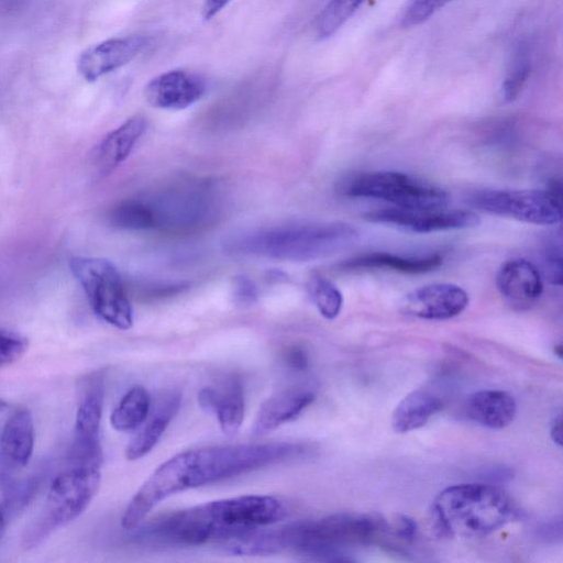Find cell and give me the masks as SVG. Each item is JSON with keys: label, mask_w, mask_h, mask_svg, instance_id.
Segmentation results:
<instances>
[{"label": "cell", "mask_w": 563, "mask_h": 563, "mask_svg": "<svg viewBox=\"0 0 563 563\" xmlns=\"http://www.w3.org/2000/svg\"><path fill=\"white\" fill-rule=\"evenodd\" d=\"M393 532L379 517L341 512L276 528L279 551L294 550L320 560H345L347 549L367 545Z\"/></svg>", "instance_id": "277c9868"}, {"label": "cell", "mask_w": 563, "mask_h": 563, "mask_svg": "<svg viewBox=\"0 0 563 563\" xmlns=\"http://www.w3.org/2000/svg\"><path fill=\"white\" fill-rule=\"evenodd\" d=\"M365 0H330L318 15L317 36L325 40L335 34L358 10Z\"/></svg>", "instance_id": "4316f807"}, {"label": "cell", "mask_w": 563, "mask_h": 563, "mask_svg": "<svg viewBox=\"0 0 563 563\" xmlns=\"http://www.w3.org/2000/svg\"><path fill=\"white\" fill-rule=\"evenodd\" d=\"M145 129L146 120L134 115L107 134L96 153L98 172L107 175L124 162Z\"/></svg>", "instance_id": "7402d4cb"}, {"label": "cell", "mask_w": 563, "mask_h": 563, "mask_svg": "<svg viewBox=\"0 0 563 563\" xmlns=\"http://www.w3.org/2000/svg\"><path fill=\"white\" fill-rule=\"evenodd\" d=\"M467 201L481 211L533 224L551 225L562 219L561 196L549 189H481Z\"/></svg>", "instance_id": "9c48e42d"}, {"label": "cell", "mask_w": 563, "mask_h": 563, "mask_svg": "<svg viewBox=\"0 0 563 563\" xmlns=\"http://www.w3.org/2000/svg\"><path fill=\"white\" fill-rule=\"evenodd\" d=\"M27 349V341L21 334L0 328V367L16 362Z\"/></svg>", "instance_id": "4dcf8cb0"}, {"label": "cell", "mask_w": 563, "mask_h": 563, "mask_svg": "<svg viewBox=\"0 0 563 563\" xmlns=\"http://www.w3.org/2000/svg\"><path fill=\"white\" fill-rule=\"evenodd\" d=\"M303 451L298 443L265 442L180 452L162 463L136 490L123 512L121 526L126 531L137 529L155 506L174 494L253 472Z\"/></svg>", "instance_id": "6da1fadb"}, {"label": "cell", "mask_w": 563, "mask_h": 563, "mask_svg": "<svg viewBox=\"0 0 563 563\" xmlns=\"http://www.w3.org/2000/svg\"><path fill=\"white\" fill-rule=\"evenodd\" d=\"M454 0H409L401 16V26L408 29L428 21L434 13Z\"/></svg>", "instance_id": "f546056e"}, {"label": "cell", "mask_w": 563, "mask_h": 563, "mask_svg": "<svg viewBox=\"0 0 563 563\" xmlns=\"http://www.w3.org/2000/svg\"><path fill=\"white\" fill-rule=\"evenodd\" d=\"M286 515L269 495H243L212 500L157 519L141 534L166 544L198 547L221 542L249 530L268 527Z\"/></svg>", "instance_id": "7a4b0ae2"}, {"label": "cell", "mask_w": 563, "mask_h": 563, "mask_svg": "<svg viewBox=\"0 0 563 563\" xmlns=\"http://www.w3.org/2000/svg\"><path fill=\"white\" fill-rule=\"evenodd\" d=\"M12 515L13 512L9 507L8 503L4 499H2L0 501V540L7 530V526Z\"/></svg>", "instance_id": "d590c367"}, {"label": "cell", "mask_w": 563, "mask_h": 563, "mask_svg": "<svg viewBox=\"0 0 563 563\" xmlns=\"http://www.w3.org/2000/svg\"><path fill=\"white\" fill-rule=\"evenodd\" d=\"M316 399V391L308 386L283 389L268 397L260 407L252 433L265 435L295 420Z\"/></svg>", "instance_id": "e0dca14e"}, {"label": "cell", "mask_w": 563, "mask_h": 563, "mask_svg": "<svg viewBox=\"0 0 563 563\" xmlns=\"http://www.w3.org/2000/svg\"><path fill=\"white\" fill-rule=\"evenodd\" d=\"M467 292L455 284L434 283L409 292L404 302L406 313L426 320H446L459 316L468 305Z\"/></svg>", "instance_id": "9a60e30c"}, {"label": "cell", "mask_w": 563, "mask_h": 563, "mask_svg": "<svg viewBox=\"0 0 563 563\" xmlns=\"http://www.w3.org/2000/svg\"><path fill=\"white\" fill-rule=\"evenodd\" d=\"M200 407L213 413L227 434L239 431L244 419V391L239 378L229 376L216 385L206 386L198 394Z\"/></svg>", "instance_id": "2e32d148"}, {"label": "cell", "mask_w": 563, "mask_h": 563, "mask_svg": "<svg viewBox=\"0 0 563 563\" xmlns=\"http://www.w3.org/2000/svg\"><path fill=\"white\" fill-rule=\"evenodd\" d=\"M516 412V400L505 390H479L471 395L466 402L467 417L489 429L506 428L515 419Z\"/></svg>", "instance_id": "ffe728a7"}, {"label": "cell", "mask_w": 563, "mask_h": 563, "mask_svg": "<svg viewBox=\"0 0 563 563\" xmlns=\"http://www.w3.org/2000/svg\"><path fill=\"white\" fill-rule=\"evenodd\" d=\"M144 35L112 37L84 51L77 62L80 76L93 82L133 60L147 45Z\"/></svg>", "instance_id": "4fadbf2b"}, {"label": "cell", "mask_w": 563, "mask_h": 563, "mask_svg": "<svg viewBox=\"0 0 563 563\" xmlns=\"http://www.w3.org/2000/svg\"><path fill=\"white\" fill-rule=\"evenodd\" d=\"M100 466L70 464L52 482L44 507L23 536V547L33 549L55 530L79 517L98 493Z\"/></svg>", "instance_id": "8992f818"}, {"label": "cell", "mask_w": 563, "mask_h": 563, "mask_svg": "<svg viewBox=\"0 0 563 563\" xmlns=\"http://www.w3.org/2000/svg\"><path fill=\"white\" fill-rule=\"evenodd\" d=\"M104 400L103 377L99 374L88 379L77 408L70 464H102L100 424Z\"/></svg>", "instance_id": "8fae6325"}, {"label": "cell", "mask_w": 563, "mask_h": 563, "mask_svg": "<svg viewBox=\"0 0 563 563\" xmlns=\"http://www.w3.org/2000/svg\"><path fill=\"white\" fill-rule=\"evenodd\" d=\"M71 272L81 285L93 312L120 330L133 325V311L117 267L104 258L75 257Z\"/></svg>", "instance_id": "ba28073f"}, {"label": "cell", "mask_w": 563, "mask_h": 563, "mask_svg": "<svg viewBox=\"0 0 563 563\" xmlns=\"http://www.w3.org/2000/svg\"><path fill=\"white\" fill-rule=\"evenodd\" d=\"M433 514L439 527L448 534L476 538L506 525L514 516V506L496 486L466 483L439 493L433 503Z\"/></svg>", "instance_id": "5b68a950"}, {"label": "cell", "mask_w": 563, "mask_h": 563, "mask_svg": "<svg viewBox=\"0 0 563 563\" xmlns=\"http://www.w3.org/2000/svg\"><path fill=\"white\" fill-rule=\"evenodd\" d=\"M364 219L419 233L468 229L481 223L478 216L472 211L443 208L431 210L384 208L366 212Z\"/></svg>", "instance_id": "7c38bea8"}, {"label": "cell", "mask_w": 563, "mask_h": 563, "mask_svg": "<svg viewBox=\"0 0 563 563\" xmlns=\"http://www.w3.org/2000/svg\"><path fill=\"white\" fill-rule=\"evenodd\" d=\"M180 401L177 391H169L161 398L150 420L126 445L125 457L129 461L140 460L155 448L177 413Z\"/></svg>", "instance_id": "603a6c76"}, {"label": "cell", "mask_w": 563, "mask_h": 563, "mask_svg": "<svg viewBox=\"0 0 563 563\" xmlns=\"http://www.w3.org/2000/svg\"><path fill=\"white\" fill-rule=\"evenodd\" d=\"M544 265L548 279L555 285L562 284V256L561 246L559 244H551L545 250Z\"/></svg>", "instance_id": "1f68e13d"}, {"label": "cell", "mask_w": 563, "mask_h": 563, "mask_svg": "<svg viewBox=\"0 0 563 563\" xmlns=\"http://www.w3.org/2000/svg\"><path fill=\"white\" fill-rule=\"evenodd\" d=\"M311 298L325 319L336 318L343 306V297L336 286L322 275L314 274L308 284Z\"/></svg>", "instance_id": "83f0119b"}, {"label": "cell", "mask_w": 563, "mask_h": 563, "mask_svg": "<svg viewBox=\"0 0 563 563\" xmlns=\"http://www.w3.org/2000/svg\"><path fill=\"white\" fill-rule=\"evenodd\" d=\"M110 222L125 230H153L155 221L153 212L143 198H132L115 205L109 212Z\"/></svg>", "instance_id": "484cf974"}, {"label": "cell", "mask_w": 563, "mask_h": 563, "mask_svg": "<svg viewBox=\"0 0 563 563\" xmlns=\"http://www.w3.org/2000/svg\"><path fill=\"white\" fill-rule=\"evenodd\" d=\"M531 71V59L529 51L520 45L512 58L511 65L504 79L501 90L506 102H512L520 95Z\"/></svg>", "instance_id": "f1b7e54d"}, {"label": "cell", "mask_w": 563, "mask_h": 563, "mask_svg": "<svg viewBox=\"0 0 563 563\" xmlns=\"http://www.w3.org/2000/svg\"><path fill=\"white\" fill-rule=\"evenodd\" d=\"M357 236V230L344 222L288 224L235 234L225 240L223 250L232 255L307 262L335 254Z\"/></svg>", "instance_id": "3957f363"}, {"label": "cell", "mask_w": 563, "mask_h": 563, "mask_svg": "<svg viewBox=\"0 0 563 563\" xmlns=\"http://www.w3.org/2000/svg\"><path fill=\"white\" fill-rule=\"evenodd\" d=\"M154 216L155 229L187 232L202 225L213 213V200L201 186L170 189L145 199Z\"/></svg>", "instance_id": "30bf717a"}, {"label": "cell", "mask_w": 563, "mask_h": 563, "mask_svg": "<svg viewBox=\"0 0 563 563\" xmlns=\"http://www.w3.org/2000/svg\"><path fill=\"white\" fill-rule=\"evenodd\" d=\"M562 416L561 412H559L551 421L550 424V434L552 440L558 444H562Z\"/></svg>", "instance_id": "8d00e7d4"}, {"label": "cell", "mask_w": 563, "mask_h": 563, "mask_svg": "<svg viewBox=\"0 0 563 563\" xmlns=\"http://www.w3.org/2000/svg\"><path fill=\"white\" fill-rule=\"evenodd\" d=\"M442 262L441 254L408 257L386 252H372L349 258L340 263L338 268L341 271L384 269L402 274H423L437 269Z\"/></svg>", "instance_id": "44dd1931"}, {"label": "cell", "mask_w": 563, "mask_h": 563, "mask_svg": "<svg viewBox=\"0 0 563 563\" xmlns=\"http://www.w3.org/2000/svg\"><path fill=\"white\" fill-rule=\"evenodd\" d=\"M284 356L288 366L295 371H305L308 366V355L300 346H290Z\"/></svg>", "instance_id": "d6a6232c"}, {"label": "cell", "mask_w": 563, "mask_h": 563, "mask_svg": "<svg viewBox=\"0 0 563 563\" xmlns=\"http://www.w3.org/2000/svg\"><path fill=\"white\" fill-rule=\"evenodd\" d=\"M35 442L31 411L16 408L5 421L0 434V451L4 466L11 471L24 467L31 460Z\"/></svg>", "instance_id": "d6986e66"}, {"label": "cell", "mask_w": 563, "mask_h": 563, "mask_svg": "<svg viewBox=\"0 0 563 563\" xmlns=\"http://www.w3.org/2000/svg\"><path fill=\"white\" fill-rule=\"evenodd\" d=\"M496 285L500 295L517 308L529 307L539 299L543 290L539 271L523 258L503 264L496 276Z\"/></svg>", "instance_id": "ac0fdd59"}, {"label": "cell", "mask_w": 563, "mask_h": 563, "mask_svg": "<svg viewBox=\"0 0 563 563\" xmlns=\"http://www.w3.org/2000/svg\"><path fill=\"white\" fill-rule=\"evenodd\" d=\"M232 0H205L202 5V18L206 21L214 18L222 11Z\"/></svg>", "instance_id": "e575fe53"}, {"label": "cell", "mask_w": 563, "mask_h": 563, "mask_svg": "<svg viewBox=\"0 0 563 563\" xmlns=\"http://www.w3.org/2000/svg\"><path fill=\"white\" fill-rule=\"evenodd\" d=\"M441 408V400L427 390H413L396 406L391 416L393 429L406 433L424 426Z\"/></svg>", "instance_id": "cb8c5ba5"}, {"label": "cell", "mask_w": 563, "mask_h": 563, "mask_svg": "<svg viewBox=\"0 0 563 563\" xmlns=\"http://www.w3.org/2000/svg\"><path fill=\"white\" fill-rule=\"evenodd\" d=\"M339 190L347 197L373 198L405 209H442L448 194L400 172H367L344 179Z\"/></svg>", "instance_id": "52a82bcc"}, {"label": "cell", "mask_w": 563, "mask_h": 563, "mask_svg": "<svg viewBox=\"0 0 563 563\" xmlns=\"http://www.w3.org/2000/svg\"><path fill=\"white\" fill-rule=\"evenodd\" d=\"M235 296L242 302H252L255 299V287L247 278H239L236 282Z\"/></svg>", "instance_id": "836d02e7"}, {"label": "cell", "mask_w": 563, "mask_h": 563, "mask_svg": "<svg viewBox=\"0 0 563 563\" xmlns=\"http://www.w3.org/2000/svg\"><path fill=\"white\" fill-rule=\"evenodd\" d=\"M151 409V396L141 385L130 388L110 416V423L117 431H132L147 418Z\"/></svg>", "instance_id": "d4e9b609"}, {"label": "cell", "mask_w": 563, "mask_h": 563, "mask_svg": "<svg viewBox=\"0 0 563 563\" xmlns=\"http://www.w3.org/2000/svg\"><path fill=\"white\" fill-rule=\"evenodd\" d=\"M207 85L203 78L183 69L165 71L145 86L144 96L147 103L157 109L183 110L206 93Z\"/></svg>", "instance_id": "5bb4252c"}]
</instances>
